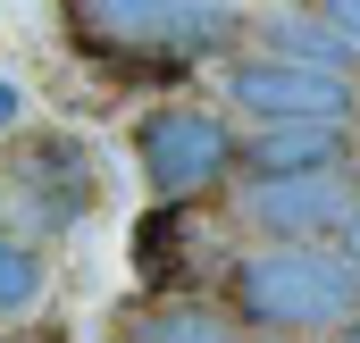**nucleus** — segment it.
I'll use <instances>...</instances> for the list:
<instances>
[{"label":"nucleus","mask_w":360,"mask_h":343,"mask_svg":"<svg viewBox=\"0 0 360 343\" xmlns=\"http://www.w3.org/2000/svg\"><path fill=\"white\" fill-rule=\"evenodd\" d=\"M68 34L117 76H184L235 42V0H68Z\"/></svg>","instance_id":"1"},{"label":"nucleus","mask_w":360,"mask_h":343,"mask_svg":"<svg viewBox=\"0 0 360 343\" xmlns=\"http://www.w3.org/2000/svg\"><path fill=\"white\" fill-rule=\"evenodd\" d=\"M226 293H235V318L269 327V335H319V327H352L360 318V268L344 252H327V243L243 252Z\"/></svg>","instance_id":"2"},{"label":"nucleus","mask_w":360,"mask_h":343,"mask_svg":"<svg viewBox=\"0 0 360 343\" xmlns=\"http://www.w3.org/2000/svg\"><path fill=\"white\" fill-rule=\"evenodd\" d=\"M134 160H143V184L168 201V209H201L235 160H243V143L226 134V117H210V109H193V101H168V109H151L143 126H134Z\"/></svg>","instance_id":"3"},{"label":"nucleus","mask_w":360,"mask_h":343,"mask_svg":"<svg viewBox=\"0 0 360 343\" xmlns=\"http://www.w3.org/2000/svg\"><path fill=\"white\" fill-rule=\"evenodd\" d=\"M226 101L260 126H352V84L344 67H310V59H243L226 67Z\"/></svg>","instance_id":"4"},{"label":"nucleus","mask_w":360,"mask_h":343,"mask_svg":"<svg viewBox=\"0 0 360 343\" xmlns=\"http://www.w3.org/2000/svg\"><path fill=\"white\" fill-rule=\"evenodd\" d=\"M352 184L344 168H302V176H252L243 184V218L276 235V243H319V235H335L344 218H352Z\"/></svg>","instance_id":"5"},{"label":"nucleus","mask_w":360,"mask_h":343,"mask_svg":"<svg viewBox=\"0 0 360 343\" xmlns=\"http://www.w3.org/2000/svg\"><path fill=\"white\" fill-rule=\"evenodd\" d=\"M17 193L34 201L42 226H76L92 209V151L76 134H25L17 143Z\"/></svg>","instance_id":"6"},{"label":"nucleus","mask_w":360,"mask_h":343,"mask_svg":"<svg viewBox=\"0 0 360 343\" xmlns=\"http://www.w3.org/2000/svg\"><path fill=\"white\" fill-rule=\"evenodd\" d=\"M344 126H269L243 143V168L252 176H302V168H344Z\"/></svg>","instance_id":"7"},{"label":"nucleus","mask_w":360,"mask_h":343,"mask_svg":"<svg viewBox=\"0 0 360 343\" xmlns=\"http://www.w3.org/2000/svg\"><path fill=\"white\" fill-rule=\"evenodd\" d=\"M117 343H235V318H218L201 302H151L117 327Z\"/></svg>","instance_id":"8"},{"label":"nucleus","mask_w":360,"mask_h":343,"mask_svg":"<svg viewBox=\"0 0 360 343\" xmlns=\"http://www.w3.org/2000/svg\"><path fill=\"white\" fill-rule=\"evenodd\" d=\"M276 59H310V67H344L352 59V42L327 25V17H276Z\"/></svg>","instance_id":"9"},{"label":"nucleus","mask_w":360,"mask_h":343,"mask_svg":"<svg viewBox=\"0 0 360 343\" xmlns=\"http://www.w3.org/2000/svg\"><path fill=\"white\" fill-rule=\"evenodd\" d=\"M34 302H42V252L0 226V318H17V310H34Z\"/></svg>","instance_id":"10"},{"label":"nucleus","mask_w":360,"mask_h":343,"mask_svg":"<svg viewBox=\"0 0 360 343\" xmlns=\"http://www.w3.org/2000/svg\"><path fill=\"white\" fill-rule=\"evenodd\" d=\"M176 243H184V209H168V201H160V209L134 226V268H143L151 285H168V276H176V268H168V259H176Z\"/></svg>","instance_id":"11"},{"label":"nucleus","mask_w":360,"mask_h":343,"mask_svg":"<svg viewBox=\"0 0 360 343\" xmlns=\"http://www.w3.org/2000/svg\"><path fill=\"white\" fill-rule=\"evenodd\" d=\"M319 17H327V25H335V34L360 51V0H319Z\"/></svg>","instance_id":"12"},{"label":"nucleus","mask_w":360,"mask_h":343,"mask_svg":"<svg viewBox=\"0 0 360 343\" xmlns=\"http://www.w3.org/2000/svg\"><path fill=\"white\" fill-rule=\"evenodd\" d=\"M335 235H344V259H352V268H360V201H352V218H344Z\"/></svg>","instance_id":"13"},{"label":"nucleus","mask_w":360,"mask_h":343,"mask_svg":"<svg viewBox=\"0 0 360 343\" xmlns=\"http://www.w3.org/2000/svg\"><path fill=\"white\" fill-rule=\"evenodd\" d=\"M8 117H17V84L0 76V126H8Z\"/></svg>","instance_id":"14"},{"label":"nucleus","mask_w":360,"mask_h":343,"mask_svg":"<svg viewBox=\"0 0 360 343\" xmlns=\"http://www.w3.org/2000/svg\"><path fill=\"white\" fill-rule=\"evenodd\" d=\"M344 343H360V318H352V327H344Z\"/></svg>","instance_id":"15"}]
</instances>
